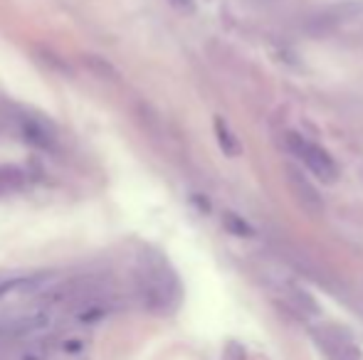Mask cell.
Returning <instances> with one entry per match:
<instances>
[{
    "label": "cell",
    "mask_w": 363,
    "mask_h": 360,
    "mask_svg": "<svg viewBox=\"0 0 363 360\" xmlns=\"http://www.w3.org/2000/svg\"><path fill=\"white\" fill-rule=\"evenodd\" d=\"M287 146L291 153H294L321 182L334 185V182L339 180V166L334 163V158H331L321 146L311 144V141H306L304 136H299V134H289Z\"/></svg>",
    "instance_id": "1"
},
{
    "label": "cell",
    "mask_w": 363,
    "mask_h": 360,
    "mask_svg": "<svg viewBox=\"0 0 363 360\" xmlns=\"http://www.w3.org/2000/svg\"><path fill=\"white\" fill-rule=\"evenodd\" d=\"M361 13H363V3H361V0H349V3L339 5V8H334L336 20H351V18H359Z\"/></svg>",
    "instance_id": "10"
},
{
    "label": "cell",
    "mask_w": 363,
    "mask_h": 360,
    "mask_svg": "<svg viewBox=\"0 0 363 360\" xmlns=\"http://www.w3.org/2000/svg\"><path fill=\"white\" fill-rule=\"evenodd\" d=\"M287 185L294 195V200L301 205V210L309 215H321L324 212V197L319 195V190L314 187V182L306 178L301 170L287 168Z\"/></svg>",
    "instance_id": "2"
},
{
    "label": "cell",
    "mask_w": 363,
    "mask_h": 360,
    "mask_svg": "<svg viewBox=\"0 0 363 360\" xmlns=\"http://www.w3.org/2000/svg\"><path fill=\"white\" fill-rule=\"evenodd\" d=\"M106 313H109V306H106L104 301H91V303H84V306L79 308L77 318L84 321V323H94V321H99V318H104Z\"/></svg>",
    "instance_id": "8"
},
{
    "label": "cell",
    "mask_w": 363,
    "mask_h": 360,
    "mask_svg": "<svg viewBox=\"0 0 363 360\" xmlns=\"http://www.w3.org/2000/svg\"><path fill=\"white\" fill-rule=\"evenodd\" d=\"M225 227H228L230 232H235V235H240V237L252 235V227H250L242 217L235 215V212H228V215H225Z\"/></svg>",
    "instance_id": "9"
},
{
    "label": "cell",
    "mask_w": 363,
    "mask_h": 360,
    "mask_svg": "<svg viewBox=\"0 0 363 360\" xmlns=\"http://www.w3.org/2000/svg\"><path fill=\"white\" fill-rule=\"evenodd\" d=\"M216 136H218V144L223 149V153L228 156H238L240 153V141L233 136V131L228 129L223 119H216Z\"/></svg>",
    "instance_id": "7"
},
{
    "label": "cell",
    "mask_w": 363,
    "mask_h": 360,
    "mask_svg": "<svg viewBox=\"0 0 363 360\" xmlns=\"http://www.w3.org/2000/svg\"><path fill=\"white\" fill-rule=\"evenodd\" d=\"M50 353H52V348L43 341V343H35V346H30L28 351L20 353L18 360H48Z\"/></svg>",
    "instance_id": "11"
},
{
    "label": "cell",
    "mask_w": 363,
    "mask_h": 360,
    "mask_svg": "<svg viewBox=\"0 0 363 360\" xmlns=\"http://www.w3.org/2000/svg\"><path fill=\"white\" fill-rule=\"evenodd\" d=\"M84 64L94 72V77H101L106 82H116L119 79V69L106 62L104 57H99V54H84Z\"/></svg>",
    "instance_id": "6"
},
{
    "label": "cell",
    "mask_w": 363,
    "mask_h": 360,
    "mask_svg": "<svg viewBox=\"0 0 363 360\" xmlns=\"http://www.w3.org/2000/svg\"><path fill=\"white\" fill-rule=\"evenodd\" d=\"M18 124H20V136H23L30 146L55 149V134L43 119H38V116H20Z\"/></svg>",
    "instance_id": "3"
},
{
    "label": "cell",
    "mask_w": 363,
    "mask_h": 360,
    "mask_svg": "<svg viewBox=\"0 0 363 360\" xmlns=\"http://www.w3.org/2000/svg\"><path fill=\"white\" fill-rule=\"evenodd\" d=\"M25 185V173L15 166H5L0 168V195H10L15 190H23Z\"/></svg>",
    "instance_id": "5"
},
{
    "label": "cell",
    "mask_w": 363,
    "mask_h": 360,
    "mask_svg": "<svg viewBox=\"0 0 363 360\" xmlns=\"http://www.w3.org/2000/svg\"><path fill=\"white\" fill-rule=\"evenodd\" d=\"M50 281L48 272L38 274H18V277H8L0 281V296H10V294H33L43 289Z\"/></svg>",
    "instance_id": "4"
},
{
    "label": "cell",
    "mask_w": 363,
    "mask_h": 360,
    "mask_svg": "<svg viewBox=\"0 0 363 360\" xmlns=\"http://www.w3.org/2000/svg\"><path fill=\"white\" fill-rule=\"evenodd\" d=\"M173 8L183 10V13H196V0H168Z\"/></svg>",
    "instance_id": "12"
}]
</instances>
